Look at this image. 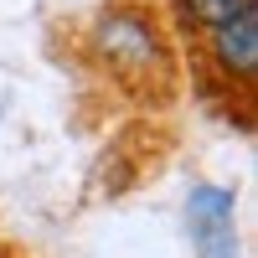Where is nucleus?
I'll return each instance as SVG.
<instances>
[{
  "label": "nucleus",
  "mask_w": 258,
  "mask_h": 258,
  "mask_svg": "<svg viewBox=\"0 0 258 258\" xmlns=\"http://www.w3.org/2000/svg\"><path fill=\"white\" fill-rule=\"evenodd\" d=\"M258 0H170V21H176V31L186 41H202L212 26H222V21L253 11Z\"/></svg>",
  "instance_id": "nucleus-4"
},
{
  "label": "nucleus",
  "mask_w": 258,
  "mask_h": 258,
  "mask_svg": "<svg viewBox=\"0 0 258 258\" xmlns=\"http://www.w3.org/2000/svg\"><path fill=\"white\" fill-rule=\"evenodd\" d=\"M186 227L197 258H238V191L197 181L186 191Z\"/></svg>",
  "instance_id": "nucleus-3"
},
{
  "label": "nucleus",
  "mask_w": 258,
  "mask_h": 258,
  "mask_svg": "<svg viewBox=\"0 0 258 258\" xmlns=\"http://www.w3.org/2000/svg\"><path fill=\"white\" fill-rule=\"evenodd\" d=\"M83 57L119 93L145 103H165L181 83L176 31L150 0H103L83 21Z\"/></svg>",
  "instance_id": "nucleus-1"
},
{
  "label": "nucleus",
  "mask_w": 258,
  "mask_h": 258,
  "mask_svg": "<svg viewBox=\"0 0 258 258\" xmlns=\"http://www.w3.org/2000/svg\"><path fill=\"white\" fill-rule=\"evenodd\" d=\"M197 52H202V73L217 88H227V98H248L258 83V6L212 26L197 41Z\"/></svg>",
  "instance_id": "nucleus-2"
}]
</instances>
